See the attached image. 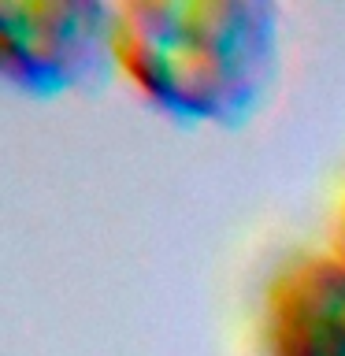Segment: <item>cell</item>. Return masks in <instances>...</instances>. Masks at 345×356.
<instances>
[{
	"label": "cell",
	"instance_id": "1",
	"mask_svg": "<svg viewBox=\"0 0 345 356\" xmlns=\"http://www.w3.org/2000/svg\"><path fill=\"white\" fill-rule=\"evenodd\" d=\"M115 67L178 122L238 127L278 71V8L264 0L115 4Z\"/></svg>",
	"mask_w": 345,
	"mask_h": 356
},
{
	"label": "cell",
	"instance_id": "2",
	"mask_svg": "<svg viewBox=\"0 0 345 356\" xmlns=\"http://www.w3.org/2000/svg\"><path fill=\"white\" fill-rule=\"evenodd\" d=\"M115 67V4L0 0V74L26 97H63Z\"/></svg>",
	"mask_w": 345,
	"mask_h": 356
},
{
	"label": "cell",
	"instance_id": "3",
	"mask_svg": "<svg viewBox=\"0 0 345 356\" xmlns=\"http://www.w3.org/2000/svg\"><path fill=\"white\" fill-rule=\"evenodd\" d=\"M260 356H345V256L300 249L271 271L256 316Z\"/></svg>",
	"mask_w": 345,
	"mask_h": 356
},
{
	"label": "cell",
	"instance_id": "4",
	"mask_svg": "<svg viewBox=\"0 0 345 356\" xmlns=\"http://www.w3.org/2000/svg\"><path fill=\"white\" fill-rule=\"evenodd\" d=\"M330 249L338 252V256H345V193H342V200H338V208H334V222H330Z\"/></svg>",
	"mask_w": 345,
	"mask_h": 356
}]
</instances>
